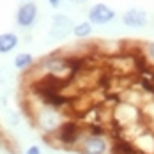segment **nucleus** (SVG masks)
<instances>
[{"mask_svg": "<svg viewBox=\"0 0 154 154\" xmlns=\"http://www.w3.org/2000/svg\"><path fill=\"white\" fill-rule=\"evenodd\" d=\"M13 64H14L16 69H20V71H27L29 67L34 66V57H32V53L23 51V53H18V55H16Z\"/></svg>", "mask_w": 154, "mask_h": 154, "instance_id": "obj_10", "label": "nucleus"}, {"mask_svg": "<svg viewBox=\"0 0 154 154\" xmlns=\"http://www.w3.org/2000/svg\"><path fill=\"white\" fill-rule=\"evenodd\" d=\"M110 154H140V152L129 138L115 137L112 145H110Z\"/></svg>", "mask_w": 154, "mask_h": 154, "instance_id": "obj_8", "label": "nucleus"}, {"mask_svg": "<svg viewBox=\"0 0 154 154\" xmlns=\"http://www.w3.org/2000/svg\"><path fill=\"white\" fill-rule=\"evenodd\" d=\"M92 23L91 21H82V23H76L75 25V30H73V35L78 37V39H85L92 34Z\"/></svg>", "mask_w": 154, "mask_h": 154, "instance_id": "obj_11", "label": "nucleus"}, {"mask_svg": "<svg viewBox=\"0 0 154 154\" xmlns=\"http://www.w3.org/2000/svg\"><path fill=\"white\" fill-rule=\"evenodd\" d=\"M110 145L112 142H108L106 135H92V133H85L83 138L76 147V152L80 154H110Z\"/></svg>", "mask_w": 154, "mask_h": 154, "instance_id": "obj_3", "label": "nucleus"}, {"mask_svg": "<svg viewBox=\"0 0 154 154\" xmlns=\"http://www.w3.org/2000/svg\"><path fill=\"white\" fill-rule=\"evenodd\" d=\"M142 55H143V59L149 62V64H152L154 66V41H149V43L143 45Z\"/></svg>", "mask_w": 154, "mask_h": 154, "instance_id": "obj_12", "label": "nucleus"}, {"mask_svg": "<svg viewBox=\"0 0 154 154\" xmlns=\"http://www.w3.org/2000/svg\"><path fill=\"white\" fill-rule=\"evenodd\" d=\"M20 45V39L14 32H4L0 34V53H11L13 50H16V46Z\"/></svg>", "mask_w": 154, "mask_h": 154, "instance_id": "obj_9", "label": "nucleus"}, {"mask_svg": "<svg viewBox=\"0 0 154 154\" xmlns=\"http://www.w3.org/2000/svg\"><path fill=\"white\" fill-rule=\"evenodd\" d=\"M122 23L129 29H143L149 23V14L142 7H129L128 11H124Z\"/></svg>", "mask_w": 154, "mask_h": 154, "instance_id": "obj_7", "label": "nucleus"}, {"mask_svg": "<svg viewBox=\"0 0 154 154\" xmlns=\"http://www.w3.org/2000/svg\"><path fill=\"white\" fill-rule=\"evenodd\" d=\"M87 131L82 128V124L76 122L75 119H66L62 126L57 129V133L55 135H51L53 138L57 140V143L64 147V149H73V151H76V147L80 145V142L83 138V135H85ZM50 138V137H46Z\"/></svg>", "mask_w": 154, "mask_h": 154, "instance_id": "obj_1", "label": "nucleus"}, {"mask_svg": "<svg viewBox=\"0 0 154 154\" xmlns=\"http://www.w3.org/2000/svg\"><path fill=\"white\" fill-rule=\"evenodd\" d=\"M25 154H43V149L37 145V143H32L25 149Z\"/></svg>", "mask_w": 154, "mask_h": 154, "instance_id": "obj_13", "label": "nucleus"}, {"mask_svg": "<svg viewBox=\"0 0 154 154\" xmlns=\"http://www.w3.org/2000/svg\"><path fill=\"white\" fill-rule=\"evenodd\" d=\"M37 14H39V9L34 2H23L16 11V23L21 29H30L37 20Z\"/></svg>", "mask_w": 154, "mask_h": 154, "instance_id": "obj_6", "label": "nucleus"}, {"mask_svg": "<svg viewBox=\"0 0 154 154\" xmlns=\"http://www.w3.org/2000/svg\"><path fill=\"white\" fill-rule=\"evenodd\" d=\"M25 2H30V0H25Z\"/></svg>", "mask_w": 154, "mask_h": 154, "instance_id": "obj_17", "label": "nucleus"}, {"mask_svg": "<svg viewBox=\"0 0 154 154\" xmlns=\"http://www.w3.org/2000/svg\"><path fill=\"white\" fill-rule=\"evenodd\" d=\"M73 30H75L73 20L67 14L57 13L51 18V29L48 32V37L53 41H64V39H67L69 34H73Z\"/></svg>", "mask_w": 154, "mask_h": 154, "instance_id": "obj_4", "label": "nucleus"}, {"mask_svg": "<svg viewBox=\"0 0 154 154\" xmlns=\"http://www.w3.org/2000/svg\"><path fill=\"white\" fill-rule=\"evenodd\" d=\"M48 4H50L51 7H59V5H60V0H48Z\"/></svg>", "mask_w": 154, "mask_h": 154, "instance_id": "obj_15", "label": "nucleus"}, {"mask_svg": "<svg viewBox=\"0 0 154 154\" xmlns=\"http://www.w3.org/2000/svg\"><path fill=\"white\" fill-rule=\"evenodd\" d=\"M5 82H7V76L0 71V85H5Z\"/></svg>", "mask_w": 154, "mask_h": 154, "instance_id": "obj_16", "label": "nucleus"}, {"mask_svg": "<svg viewBox=\"0 0 154 154\" xmlns=\"http://www.w3.org/2000/svg\"><path fill=\"white\" fill-rule=\"evenodd\" d=\"M87 16H89V21L92 25H106V23L115 20V11L110 5H106V4L97 2V4H94L92 7L89 9Z\"/></svg>", "mask_w": 154, "mask_h": 154, "instance_id": "obj_5", "label": "nucleus"}, {"mask_svg": "<svg viewBox=\"0 0 154 154\" xmlns=\"http://www.w3.org/2000/svg\"><path fill=\"white\" fill-rule=\"evenodd\" d=\"M69 2H71L73 5H83V4H87L89 0H69Z\"/></svg>", "mask_w": 154, "mask_h": 154, "instance_id": "obj_14", "label": "nucleus"}, {"mask_svg": "<svg viewBox=\"0 0 154 154\" xmlns=\"http://www.w3.org/2000/svg\"><path fill=\"white\" fill-rule=\"evenodd\" d=\"M64 121H66V117L60 113V108L48 106V105H45L43 110H39L37 115H35V124L45 133V137L55 135Z\"/></svg>", "mask_w": 154, "mask_h": 154, "instance_id": "obj_2", "label": "nucleus"}]
</instances>
